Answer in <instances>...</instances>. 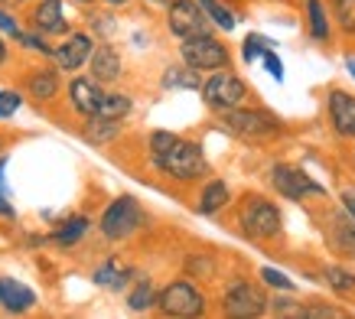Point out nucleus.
Masks as SVG:
<instances>
[{"label": "nucleus", "mask_w": 355, "mask_h": 319, "mask_svg": "<svg viewBox=\"0 0 355 319\" xmlns=\"http://www.w3.org/2000/svg\"><path fill=\"white\" fill-rule=\"evenodd\" d=\"M121 267H124V264H121L118 255L105 257V261H101V264L92 270V284H95V287L111 290V287H114V280H118V274H121Z\"/></svg>", "instance_id": "obj_36"}, {"label": "nucleus", "mask_w": 355, "mask_h": 319, "mask_svg": "<svg viewBox=\"0 0 355 319\" xmlns=\"http://www.w3.org/2000/svg\"><path fill=\"white\" fill-rule=\"evenodd\" d=\"M26 26L49 36V40L65 36L72 30V20L65 17V0H33L26 7Z\"/></svg>", "instance_id": "obj_15"}, {"label": "nucleus", "mask_w": 355, "mask_h": 319, "mask_svg": "<svg viewBox=\"0 0 355 319\" xmlns=\"http://www.w3.org/2000/svg\"><path fill=\"white\" fill-rule=\"evenodd\" d=\"M98 3H105V7H111V10H121V7H130L134 0H98Z\"/></svg>", "instance_id": "obj_43"}, {"label": "nucleus", "mask_w": 355, "mask_h": 319, "mask_svg": "<svg viewBox=\"0 0 355 319\" xmlns=\"http://www.w3.org/2000/svg\"><path fill=\"white\" fill-rule=\"evenodd\" d=\"M306 212H310V218L316 222V228H320V238H323L326 251H329L336 261L355 264V222L336 205V199H329V202H323V205H313Z\"/></svg>", "instance_id": "obj_7"}, {"label": "nucleus", "mask_w": 355, "mask_h": 319, "mask_svg": "<svg viewBox=\"0 0 355 319\" xmlns=\"http://www.w3.org/2000/svg\"><path fill=\"white\" fill-rule=\"evenodd\" d=\"M303 319H352V309L336 303V297H303Z\"/></svg>", "instance_id": "obj_29"}, {"label": "nucleus", "mask_w": 355, "mask_h": 319, "mask_svg": "<svg viewBox=\"0 0 355 319\" xmlns=\"http://www.w3.org/2000/svg\"><path fill=\"white\" fill-rule=\"evenodd\" d=\"M183 274L199 280V284H209V280L222 277V267H218V257L212 251H189L183 261Z\"/></svg>", "instance_id": "obj_27"}, {"label": "nucleus", "mask_w": 355, "mask_h": 319, "mask_svg": "<svg viewBox=\"0 0 355 319\" xmlns=\"http://www.w3.org/2000/svg\"><path fill=\"white\" fill-rule=\"evenodd\" d=\"M202 13L209 17V23L216 26V33H235L238 23H241V13L228 3V0H196Z\"/></svg>", "instance_id": "obj_28"}, {"label": "nucleus", "mask_w": 355, "mask_h": 319, "mask_svg": "<svg viewBox=\"0 0 355 319\" xmlns=\"http://www.w3.org/2000/svg\"><path fill=\"white\" fill-rule=\"evenodd\" d=\"M199 98H202V105L209 107L212 114L241 107V105H248V101H258V98H254V88L248 85V78H241L235 69H218V72L202 75Z\"/></svg>", "instance_id": "obj_9"}, {"label": "nucleus", "mask_w": 355, "mask_h": 319, "mask_svg": "<svg viewBox=\"0 0 355 319\" xmlns=\"http://www.w3.org/2000/svg\"><path fill=\"white\" fill-rule=\"evenodd\" d=\"M92 228H95V222L88 218L85 212H76V215H65L62 222L55 225L53 232L46 234V241L53 248H76V245H82L88 234H92Z\"/></svg>", "instance_id": "obj_22"}, {"label": "nucleus", "mask_w": 355, "mask_h": 319, "mask_svg": "<svg viewBox=\"0 0 355 319\" xmlns=\"http://www.w3.org/2000/svg\"><path fill=\"white\" fill-rule=\"evenodd\" d=\"M270 290L251 274H228L222 277L218 293V313L232 319H261L268 316Z\"/></svg>", "instance_id": "obj_4"}, {"label": "nucleus", "mask_w": 355, "mask_h": 319, "mask_svg": "<svg viewBox=\"0 0 355 319\" xmlns=\"http://www.w3.org/2000/svg\"><path fill=\"white\" fill-rule=\"evenodd\" d=\"M349 166H352V173H355V140H352V147H349Z\"/></svg>", "instance_id": "obj_48"}, {"label": "nucleus", "mask_w": 355, "mask_h": 319, "mask_svg": "<svg viewBox=\"0 0 355 319\" xmlns=\"http://www.w3.org/2000/svg\"><path fill=\"white\" fill-rule=\"evenodd\" d=\"M95 36L88 30H72L65 33V36H59V43L53 46V65L59 69L62 75H76V72H82L88 65V55H92V49H95Z\"/></svg>", "instance_id": "obj_13"}, {"label": "nucleus", "mask_w": 355, "mask_h": 319, "mask_svg": "<svg viewBox=\"0 0 355 319\" xmlns=\"http://www.w3.org/2000/svg\"><path fill=\"white\" fill-rule=\"evenodd\" d=\"M228 3H232V7H235V3H238V0H228ZM235 10H238V7H235ZM238 13H241V10H238ZM241 20H245V17H241Z\"/></svg>", "instance_id": "obj_50"}, {"label": "nucleus", "mask_w": 355, "mask_h": 319, "mask_svg": "<svg viewBox=\"0 0 355 319\" xmlns=\"http://www.w3.org/2000/svg\"><path fill=\"white\" fill-rule=\"evenodd\" d=\"M323 121L336 144L355 140V92L345 85H329L323 92Z\"/></svg>", "instance_id": "obj_11"}, {"label": "nucleus", "mask_w": 355, "mask_h": 319, "mask_svg": "<svg viewBox=\"0 0 355 319\" xmlns=\"http://www.w3.org/2000/svg\"><path fill=\"white\" fill-rule=\"evenodd\" d=\"M85 69L98 85H105V88L118 85L121 78H124V55H121V49L111 43V40H98L92 55H88Z\"/></svg>", "instance_id": "obj_17"}, {"label": "nucleus", "mask_w": 355, "mask_h": 319, "mask_svg": "<svg viewBox=\"0 0 355 319\" xmlns=\"http://www.w3.org/2000/svg\"><path fill=\"white\" fill-rule=\"evenodd\" d=\"M333 199H336V205H339V209H343V212L355 222V176H352V180H345L343 186L336 189Z\"/></svg>", "instance_id": "obj_39"}, {"label": "nucleus", "mask_w": 355, "mask_h": 319, "mask_svg": "<svg viewBox=\"0 0 355 319\" xmlns=\"http://www.w3.org/2000/svg\"><path fill=\"white\" fill-rule=\"evenodd\" d=\"M69 3H76V7H85V10H88V7H95L98 0H69Z\"/></svg>", "instance_id": "obj_46"}, {"label": "nucleus", "mask_w": 355, "mask_h": 319, "mask_svg": "<svg viewBox=\"0 0 355 319\" xmlns=\"http://www.w3.org/2000/svg\"><path fill=\"white\" fill-rule=\"evenodd\" d=\"M232 209V225L235 232L258 248H284L287 241V225H284V212L280 205L264 196V192H241L235 196Z\"/></svg>", "instance_id": "obj_1"}, {"label": "nucleus", "mask_w": 355, "mask_h": 319, "mask_svg": "<svg viewBox=\"0 0 355 319\" xmlns=\"http://www.w3.org/2000/svg\"><path fill=\"white\" fill-rule=\"evenodd\" d=\"M258 3H287V0H258Z\"/></svg>", "instance_id": "obj_49"}, {"label": "nucleus", "mask_w": 355, "mask_h": 319, "mask_svg": "<svg viewBox=\"0 0 355 319\" xmlns=\"http://www.w3.org/2000/svg\"><path fill=\"white\" fill-rule=\"evenodd\" d=\"M153 170L160 173L163 180H170L173 186H196L212 173V163H209L202 144L196 137H180Z\"/></svg>", "instance_id": "obj_5"}, {"label": "nucleus", "mask_w": 355, "mask_h": 319, "mask_svg": "<svg viewBox=\"0 0 355 319\" xmlns=\"http://www.w3.org/2000/svg\"><path fill=\"white\" fill-rule=\"evenodd\" d=\"M144 3H150V7H157V10H163V7H166L170 0H144Z\"/></svg>", "instance_id": "obj_47"}, {"label": "nucleus", "mask_w": 355, "mask_h": 319, "mask_svg": "<svg viewBox=\"0 0 355 319\" xmlns=\"http://www.w3.org/2000/svg\"><path fill=\"white\" fill-rule=\"evenodd\" d=\"M270 46H274V40H270V36H264V33H248L245 40H241V62H245V65L261 62V55L268 53Z\"/></svg>", "instance_id": "obj_35"}, {"label": "nucleus", "mask_w": 355, "mask_h": 319, "mask_svg": "<svg viewBox=\"0 0 355 319\" xmlns=\"http://www.w3.org/2000/svg\"><path fill=\"white\" fill-rule=\"evenodd\" d=\"M264 182L268 189L284 199V202L303 205V209H313V205H323L333 199V192L326 189V182H320L313 173H306L300 163H291V160H274L264 170Z\"/></svg>", "instance_id": "obj_2"}, {"label": "nucleus", "mask_w": 355, "mask_h": 319, "mask_svg": "<svg viewBox=\"0 0 355 319\" xmlns=\"http://www.w3.org/2000/svg\"><path fill=\"white\" fill-rule=\"evenodd\" d=\"M20 17H17V10H10V7H0V36H7V40H13L17 33H20Z\"/></svg>", "instance_id": "obj_41"}, {"label": "nucleus", "mask_w": 355, "mask_h": 319, "mask_svg": "<svg viewBox=\"0 0 355 319\" xmlns=\"http://www.w3.org/2000/svg\"><path fill=\"white\" fill-rule=\"evenodd\" d=\"M261 65H264V72L277 82V85H284V78H287V72H284V59H280L277 53H274V46H270L268 53L261 55Z\"/></svg>", "instance_id": "obj_40"}, {"label": "nucleus", "mask_w": 355, "mask_h": 319, "mask_svg": "<svg viewBox=\"0 0 355 319\" xmlns=\"http://www.w3.org/2000/svg\"><path fill=\"white\" fill-rule=\"evenodd\" d=\"M23 107V92L20 88H0V121H10Z\"/></svg>", "instance_id": "obj_38"}, {"label": "nucleus", "mask_w": 355, "mask_h": 319, "mask_svg": "<svg viewBox=\"0 0 355 319\" xmlns=\"http://www.w3.org/2000/svg\"><path fill=\"white\" fill-rule=\"evenodd\" d=\"M258 280L270 290V293H274V290H284V293H300L297 280H293L287 270H280V267H274V264H261L258 267Z\"/></svg>", "instance_id": "obj_32"}, {"label": "nucleus", "mask_w": 355, "mask_h": 319, "mask_svg": "<svg viewBox=\"0 0 355 319\" xmlns=\"http://www.w3.org/2000/svg\"><path fill=\"white\" fill-rule=\"evenodd\" d=\"M163 23H166V33L173 40H186V36H199V33L216 30L196 0H170L163 7Z\"/></svg>", "instance_id": "obj_14"}, {"label": "nucleus", "mask_w": 355, "mask_h": 319, "mask_svg": "<svg viewBox=\"0 0 355 319\" xmlns=\"http://www.w3.org/2000/svg\"><path fill=\"white\" fill-rule=\"evenodd\" d=\"M26 0H0V7H10V10H20Z\"/></svg>", "instance_id": "obj_45"}, {"label": "nucleus", "mask_w": 355, "mask_h": 319, "mask_svg": "<svg viewBox=\"0 0 355 319\" xmlns=\"http://www.w3.org/2000/svg\"><path fill=\"white\" fill-rule=\"evenodd\" d=\"M157 303V284L150 274H137L130 280V287L124 290V307L130 313H150Z\"/></svg>", "instance_id": "obj_24"}, {"label": "nucleus", "mask_w": 355, "mask_h": 319, "mask_svg": "<svg viewBox=\"0 0 355 319\" xmlns=\"http://www.w3.org/2000/svg\"><path fill=\"white\" fill-rule=\"evenodd\" d=\"M300 20H303V33L306 40L323 49H333L339 43L333 26V13H329V3L326 0H300Z\"/></svg>", "instance_id": "obj_16"}, {"label": "nucleus", "mask_w": 355, "mask_h": 319, "mask_svg": "<svg viewBox=\"0 0 355 319\" xmlns=\"http://www.w3.org/2000/svg\"><path fill=\"white\" fill-rule=\"evenodd\" d=\"M313 274L336 300H355V267L349 261H323Z\"/></svg>", "instance_id": "obj_21"}, {"label": "nucleus", "mask_w": 355, "mask_h": 319, "mask_svg": "<svg viewBox=\"0 0 355 319\" xmlns=\"http://www.w3.org/2000/svg\"><path fill=\"white\" fill-rule=\"evenodd\" d=\"M343 65H345V72H349V78L355 82V55H345L343 59Z\"/></svg>", "instance_id": "obj_44"}, {"label": "nucleus", "mask_w": 355, "mask_h": 319, "mask_svg": "<svg viewBox=\"0 0 355 319\" xmlns=\"http://www.w3.org/2000/svg\"><path fill=\"white\" fill-rule=\"evenodd\" d=\"M339 40H355V0H326Z\"/></svg>", "instance_id": "obj_31"}, {"label": "nucleus", "mask_w": 355, "mask_h": 319, "mask_svg": "<svg viewBox=\"0 0 355 319\" xmlns=\"http://www.w3.org/2000/svg\"><path fill=\"white\" fill-rule=\"evenodd\" d=\"M268 316H274V319H303V297L300 293L274 290L270 300H268Z\"/></svg>", "instance_id": "obj_30"}, {"label": "nucleus", "mask_w": 355, "mask_h": 319, "mask_svg": "<svg viewBox=\"0 0 355 319\" xmlns=\"http://www.w3.org/2000/svg\"><path fill=\"white\" fill-rule=\"evenodd\" d=\"M10 62V43H7V36H0V69Z\"/></svg>", "instance_id": "obj_42"}, {"label": "nucleus", "mask_w": 355, "mask_h": 319, "mask_svg": "<svg viewBox=\"0 0 355 319\" xmlns=\"http://www.w3.org/2000/svg\"><path fill=\"white\" fill-rule=\"evenodd\" d=\"M78 134H82V140L92 144V147H111V144L124 134V121H108V117H101V114L82 117Z\"/></svg>", "instance_id": "obj_23"}, {"label": "nucleus", "mask_w": 355, "mask_h": 319, "mask_svg": "<svg viewBox=\"0 0 355 319\" xmlns=\"http://www.w3.org/2000/svg\"><path fill=\"white\" fill-rule=\"evenodd\" d=\"M232 202H235V192H232L228 180L209 173V176L199 182V192H196V199H193V209L202 215V218H218L222 212H228V205Z\"/></svg>", "instance_id": "obj_18"}, {"label": "nucleus", "mask_w": 355, "mask_h": 319, "mask_svg": "<svg viewBox=\"0 0 355 319\" xmlns=\"http://www.w3.org/2000/svg\"><path fill=\"white\" fill-rule=\"evenodd\" d=\"M218 117V128L225 130L228 137L241 140V144H270V140L287 137V121L264 107L261 101H248L241 107H232V111H222Z\"/></svg>", "instance_id": "obj_3"}, {"label": "nucleus", "mask_w": 355, "mask_h": 319, "mask_svg": "<svg viewBox=\"0 0 355 319\" xmlns=\"http://www.w3.org/2000/svg\"><path fill=\"white\" fill-rule=\"evenodd\" d=\"M176 55H180V62L196 69L199 75L218 72V69H235V53H232V46L216 30L180 40L176 43Z\"/></svg>", "instance_id": "obj_8"}, {"label": "nucleus", "mask_w": 355, "mask_h": 319, "mask_svg": "<svg viewBox=\"0 0 355 319\" xmlns=\"http://www.w3.org/2000/svg\"><path fill=\"white\" fill-rule=\"evenodd\" d=\"M36 307H40V293L30 284H23V280H17L10 274H0V313H7V316H26Z\"/></svg>", "instance_id": "obj_20"}, {"label": "nucleus", "mask_w": 355, "mask_h": 319, "mask_svg": "<svg viewBox=\"0 0 355 319\" xmlns=\"http://www.w3.org/2000/svg\"><path fill=\"white\" fill-rule=\"evenodd\" d=\"M209 293L202 290L199 280L193 277H173L166 280L163 287H157V303L153 309L160 316H170V319H196V316H205L209 313Z\"/></svg>", "instance_id": "obj_6"}, {"label": "nucleus", "mask_w": 355, "mask_h": 319, "mask_svg": "<svg viewBox=\"0 0 355 319\" xmlns=\"http://www.w3.org/2000/svg\"><path fill=\"white\" fill-rule=\"evenodd\" d=\"M176 140H180V134H173V130H150V134H147V144H144V147H147V163H150V170L166 157V150H170Z\"/></svg>", "instance_id": "obj_34"}, {"label": "nucleus", "mask_w": 355, "mask_h": 319, "mask_svg": "<svg viewBox=\"0 0 355 319\" xmlns=\"http://www.w3.org/2000/svg\"><path fill=\"white\" fill-rule=\"evenodd\" d=\"M101 92H105V85H98L92 75H69V82H65L62 95L65 101H69V107H72V114L82 121V117H92L98 111V98H101Z\"/></svg>", "instance_id": "obj_19"}, {"label": "nucleus", "mask_w": 355, "mask_h": 319, "mask_svg": "<svg viewBox=\"0 0 355 319\" xmlns=\"http://www.w3.org/2000/svg\"><path fill=\"white\" fill-rule=\"evenodd\" d=\"M199 85H202V75L196 72V69H189V65H183V62L166 65L163 75H160L163 92H199Z\"/></svg>", "instance_id": "obj_26"}, {"label": "nucleus", "mask_w": 355, "mask_h": 319, "mask_svg": "<svg viewBox=\"0 0 355 319\" xmlns=\"http://www.w3.org/2000/svg\"><path fill=\"white\" fill-rule=\"evenodd\" d=\"M144 222H147L144 205H140L134 196H118V199H111V202L101 209L95 228L105 241H114V245H118V241L134 238V234L144 228Z\"/></svg>", "instance_id": "obj_10"}, {"label": "nucleus", "mask_w": 355, "mask_h": 319, "mask_svg": "<svg viewBox=\"0 0 355 319\" xmlns=\"http://www.w3.org/2000/svg\"><path fill=\"white\" fill-rule=\"evenodd\" d=\"M130 111H134V98H130V92H124V88H118V85H108L105 92H101V98H98L95 114L108 117V121H124V117H130Z\"/></svg>", "instance_id": "obj_25"}, {"label": "nucleus", "mask_w": 355, "mask_h": 319, "mask_svg": "<svg viewBox=\"0 0 355 319\" xmlns=\"http://www.w3.org/2000/svg\"><path fill=\"white\" fill-rule=\"evenodd\" d=\"M13 43L20 46L23 53H33V55H40V59H49V55H53V43H49V36L30 30V26L17 33V36H13Z\"/></svg>", "instance_id": "obj_33"}, {"label": "nucleus", "mask_w": 355, "mask_h": 319, "mask_svg": "<svg viewBox=\"0 0 355 319\" xmlns=\"http://www.w3.org/2000/svg\"><path fill=\"white\" fill-rule=\"evenodd\" d=\"M114 30H118V17L111 13V7L101 13H88V33H92L95 40H111Z\"/></svg>", "instance_id": "obj_37"}, {"label": "nucleus", "mask_w": 355, "mask_h": 319, "mask_svg": "<svg viewBox=\"0 0 355 319\" xmlns=\"http://www.w3.org/2000/svg\"><path fill=\"white\" fill-rule=\"evenodd\" d=\"M62 72L53 65V59H43V62L30 65L20 78V92L23 98H30L33 105H53L62 98Z\"/></svg>", "instance_id": "obj_12"}]
</instances>
